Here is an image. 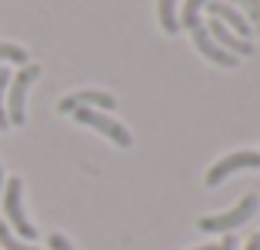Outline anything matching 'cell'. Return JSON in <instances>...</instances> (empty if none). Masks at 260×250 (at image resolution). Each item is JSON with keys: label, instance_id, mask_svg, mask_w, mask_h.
<instances>
[{"label": "cell", "instance_id": "obj_1", "mask_svg": "<svg viewBox=\"0 0 260 250\" xmlns=\"http://www.w3.org/2000/svg\"><path fill=\"white\" fill-rule=\"evenodd\" d=\"M40 77V67L37 64H27L17 77H10V87H7V120L10 127H20L27 120V90H30V83Z\"/></svg>", "mask_w": 260, "mask_h": 250}, {"label": "cell", "instance_id": "obj_2", "mask_svg": "<svg viewBox=\"0 0 260 250\" xmlns=\"http://www.w3.org/2000/svg\"><path fill=\"white\" fill-rule=\"evenodd\" d=\"M23 183L20 177H10L7 187H4V217H7V227L14 230V234H20L23 240H34L37 237V227H34L30 220H27V213H23Z\"/></svg>", "mask_w": 260, "mask_h": 250}, {"label": "cell", "instance_id": "obj_3", "mask_svg": "<svg viewBox=\"0 0 260 250\" xmlns=\"http://www.w3.org/2000/svg\"><path fill=\"white\" fill-rule=\"evenodd\" d=\"M257 194H247L244 200H240L234 210L227 213H214V217H200L197 227L204 230V234H230V230H237L240 224H247V220L253 217V210H257Z\"/></svg>", "mask_w": 260, "mask_h": 250}, {"label": "cell", "instance_id": "obj_4", "mask_svg": "<svg viewBox=\"0 0 260 250\" xmlns=\"http://www.w3.org/2000/svg\"><path fill=\"white\" fill-rule=\"evenodd\" d=\"M74 120L84 123V127H93L97 134H104L107 140H114L117 147H123L127 150L130 144H134V137H130V130L123 127L120 120H114V117H107L104 110H90V107H77L74 110Z\"/></svg>", "mask_w": 260, "mask_h": 250}, {"label": "cell", "instance_id": "obj_5", "mask_svg": "<svg viewBox=\"0 0 260 250\" xmlns=\"http://www.w3.org/2000/svg\"><path fill=\"white\" fill-rule=\"evenodd\" d=\"M250 167H260V153L257 150H234V153H227V157H220L210 170H207V187H217V183H223L230 174L250 170Z\"/></svg>", "mask_w": 260, "mask_h": 250}, {"label": "cell", "instance_id": "obj_6", "mask_svg": "<svg viewBox=\"0 0 260 250\" xmlns=\"http://www.w3.org/2000/svg\"><path fill=\"white\" fill-rule=\"evenodd\" d=\"M204 10H207V14H210V17H217V20H220L223 27H227V30H234V34H237V37L250 40L253 27H250V20H247V17L240 14V10L234 7V4H227V0H210V4H207Z\"/></svg>", "mask_w": 260, "mask_h": 250}, {"label": "cell", "instance_id": "obj_7", "mask_svg": "<svg viewBox=\"0 0 260 250\" xmlns=\"http://www.w3.org/2000/svg\"><path fill=\"white\" fill-rule=\"evenodd\" d=\"M77 107H90V110H114L117 107V97H110L107 90H77L70 97H63L57 104L60 114H74Z\"/></svg>", "mask_w": 260, "mask_h": 250}, {"label": "cell", "instance_id": "obj_8", "mask_svg": "<svg viewBox=\"0 0 260 250\" xmlns=\"http://www.w3.org/2000/svg\"><path fill=\"white\" fill-rule=\"evenodd\" d=\"M204 27H207V34L214 37V44H217V47H223L227 53H234L237 60H240V57H250V53H253V44H250V40H244V37H237L234 30H227V27H223L217 17H210Z\"/></svg>", "mask_w": 260, "mask_h": 250}, {"label": "cell", "instance_id": "obj_9", "mask_svg": "<svg viewBox=\"0 0 260 250\" xmlns=\"http://www.w3.org/2000/svg\"><path fill=\"white\" fill-rule=\"evenodd\" d=\"M190 37H193V47H197V50L200 53H204V57H207V60H210V64H217V67H237V57H234V53H227V50H223V47H217L214 44V37H210V34H207V27H204V23H197V27H190Z\"/></svg>", "mask_w": 260, "mask_h": 250}, {"label": "cell", "instance_id": "obj_10", "mask_svg": "<svg viewBox=\"0 0 260 250\" xmlns=\"http://www.w3.org/2000/svg\"><path fill=\"white\" fill-rule=\"evenodd\" d=\"M157 17H160L164 34H177L180 30V20H177V0H160V4H157Z\"/></svg>", "mask_w": 260, "mask_h": 250}, {"label": "cell", "instance_id": "obj_11", "mask_svg": "<svg viewBox=\"0 0 260 250\" xmlns=\"http://www.w3.org/2000/svg\"><path fill=\"white\" fill-rule=\"evenodd\" d=\"M0 250H40V247H30L27 240H20V237L7 227V220H0Z\"/></svg>", "mask_w": 260, "mask_h": 250}, {"label": "cell", "instance_id": "obj_12", "mask_svg": "<svg viewBox=\"0 0 260 250\" xmlns=\"http://www.w3.org/2000/svg\"><path fill=\"white\" fill-rule=\"evenodd\" d=\"M207 4H210V0H187V4H184V14L177 17V20H180V27H187V30H190V27H197V23H200V10H204Z\"/></svg>", "mask_w": 260, "mask_h": 250}, {"label": "cell", "instance_id": "obj_13", "mask_svg": "<svg viewBox=\"0 0 260 250\" xmlns=\"http://www.w3.org/2000/svg\"><path fill=\"white\" fill-rule=\"evenodd\" d=\"M227 4H234V7L250 20V27H257V30H260V0H227Z\"/></svg>", "mask_w": 260, "mask_h": 250}, {"label": "cell", "instance_id": "obj_14", "mask_svg": "<svg viewBox=\"0 0 260 250\" xmlns=\"http://www.w3.org/2000/svg\"><path fill=\"white\" fill-rule=\"evenodd\" d=\"M7 87H10V70L0 67V130L10 127V120H7V104H4V97H7Z\"/></svg>", "mask_w": 260, "mask_h": 250}, {"label": "cell", "instance_id": "obj_15", "mask_svg": "<svg viewBox=\"0 0 260 250\" xmlns=\"http://www.w3.org/2000/svg\"><path fill=\"white\" fill-rule=\"evenodd\" d=\"M0 60H10V64H23L27 67V50L17 44H0Z\"/></svg>", "mask_w": 260, "mask_h": 250}, {"label": "cell", "instance_id": "obj_16", "mask_svg": "<svg viewBox=\"0 0 260 250\" xmlns=\"http://www.w3.org/2000/svg\"><path fill=\"white\" fill-rule=\"evenodd\" d=\"M193 250H237V240H234V237H223L220 243H207V247H193Z\"/></svg>", "mask_w": 260, "mask_h": 250}, {"label": "cell", "instance_id": "obj_17", "mask_svg": "<svg viewBox=\"0 0 260 250\" xmlns=\"http://www.w3.org/2000/svg\"><path fill=\"white\" fill-rule=\"evenodd\" d=\"M47 243H50V250H74V243H70L63 234H50V240H47Z\"/></svg>", "mask_w": 260, "mask_h": 250}, {"label": "cell", "instance_id": "obj_18", "mask_svg": "<svg viewBox=\"0 0 260 250\" xmlns=\"http://www.w3.org/2000/svg\"><path fill=\"white\" fill-rule=\"evenodd\" d=\"M244 250H260V234H253L250 240H247V247Z\"/></svg>", "mask_w": 260, "mask_h": 250}, {"label": "cell", "instance_id": "obj_19", "mask_svg": "<svg viewBox=\"0 0 260 250\" xmlns=\"http://www.w3.org/2000/svg\"><path fill=\"white\" fill-rule=\"evenodd\" d=\"M0 190H4V164H0Z\"/></svg>", "mask_w": 260, "mask_h": 250}]
</instances>
